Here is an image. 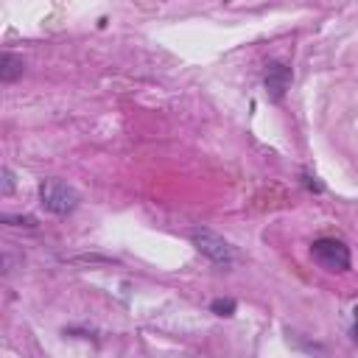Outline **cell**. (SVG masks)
Segmentation results:
<instances>
[{
    "mask_svg": "<svg viewBox=\"0 0 358 358\" xmlns=\"http://www.w3.org/2000/svg\"><path fill=\"white\" fill-rule=\"evenodd\" d=\"M352 338L358 344V308H355V319H352Z\"/></svg>",
    "mask_w": 358,
    "mask_h": 358,
    "instance_id": "obj_8",
    "label": "cell"
},
{
    "mask_svg": "<svg viewBox=\"0 0 358 358\" xmlns=\"http://www.w3.org/2000/svg\"><path fill=\"white\" fill-rule=\"evenodd\" d=\"M193 243H196V249L199 252H204L207 257H213L215 263H232V257H235V252H232V246L224 241V238H218V235H213V232H207V229H201V232H193Z\"/></svg>",
    "mask_w": 358,
    "mask_h": 358,
    "instance_id": "obj_3",
    "label": "cell"
},
{
    "mask_svg": "<svg viewBox=\"0 0 358 358\" xmlns=\"http://www.w3.org/2000/svg\"><path fill=\"white\" fill-rule=\"evenodd\" d=\"M288 84H291V67H285L280 62L268 64V70H266V90H268V95L274 101L282 98V92L288 90Z\"/></svg>",
    "mask_w": 358,
    "mask_h": 358,
    "instance_id": "obj_4",
    "label": "cell"
},
{
    "mask_svg": "<svg viewBox=\"0 0 358 358\" xmlns=\"http://www.w3.org/2000/svg\"><path fill=\"white\" fill-rule=\"evenodd\" d=\"M0 78L3 81H14L20 73H22V62L17 59V56H11V53H3V59H0Z\"/></svg>",
    "mask_w": 358,
    "mask_h": 358,
    "instance_id": "obj_5",
    "label": "cell"
},
{
    "mask_svg": "<svg viewBox=\"0 0 358 358\" xmlns=\"http://www.w3.org/2000/svg\"><path fill=\"white\" fill-rule=\"evenodd\" d=\"M39 199H42V207L50 210V213H56V215H64V213H70L78 204V193L70 185L59 182V179L42 182L39 185Z\"/></svg>",
    "mask_w": 358,
    "mask_h": 358,
    "instance_id": "obj_1",
    "label": "cell"
},
{
    "mask_svg": "<svg viewBox=\"0 0 358 358\" xmlns=\"http://www.w3.org/2000/svg\"><path fill=\"white\" fill-rule=\"evenodd\" d=\"M310 255H313V260H316L322 268H327V271H344V268L350 266V249H347L341 241H336V238H322V241H316L313 249H310Z\"/></svg>",
    "mask_w": 358,
    "mask_h": 358,
    "instance_id": "obj_2",
    "label": "cell"
},
{
    "mask_svg": "<svg viewBox=\"0 0 358 358\" xmlns=\"http://www.w3.org/2000/svg\"><path fill=\"white\" fill-rule=\"evenodd\" d=\"M232 308H235V302H232V299H215V302H213V310H215L218 316H229V313H232Z\"/></svg>",
    "mask_w": 358,
    "mask_h": 358,
    "instance_id": "obj_6",
    "label": "cell"
},
{
    "mask_svg": "<svg viewBox=\"0 0 358 358\" xmlns=\"http://www.w3.org/2000/svg\"><path fill=\"white\" fill-rule=\"evenodd\" d=\"M11 185H14V182H11V171L3 168V193H11Z\"/></svg>",
    "mask_w": 358,
    "mask_h": 358,
    "instance_id": "obj_7",
    "label": "cell"
}]
</instances>
